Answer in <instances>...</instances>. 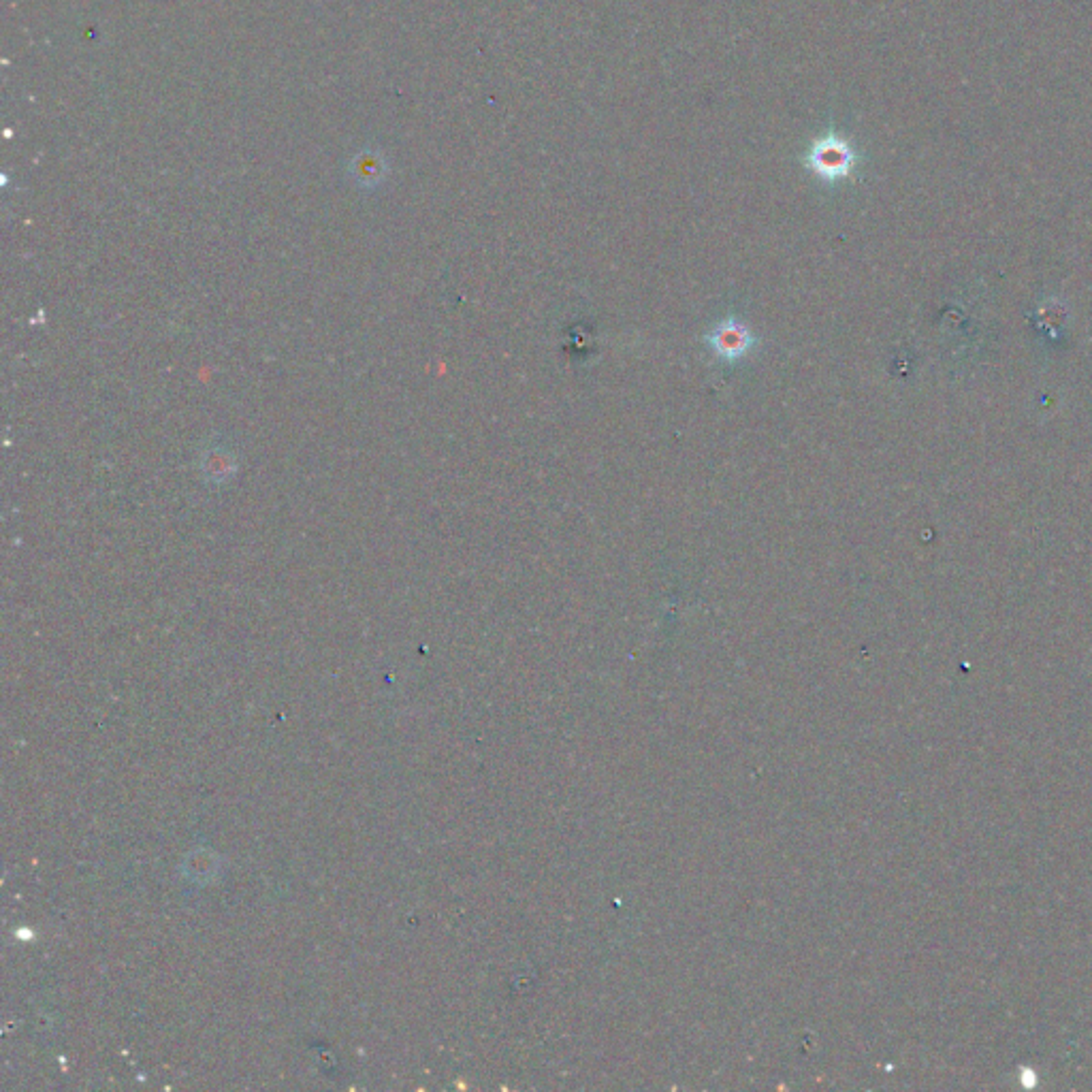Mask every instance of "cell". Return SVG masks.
<instances>
[{
	"label": "cell",
	"mask_w": 1092,
	"mask_h": 1092,
	"mask_svg": "<svg viewBox=\"0 0 1092 1092\" xmlns=\"http://www.w3.org/2000/svg\"><path fill=\"white\" fill-rule=\"evenodd\" d=\"M704 342L709 344L713 355L726 363H736L745 359L751 348L758 344V337L749 331L747 325L734 316L721 320V323L709 333L704 335Z\"/></svg>",
	"instance_id": "7a4b0ae2"
},
{
	"label": "cell",
	"mask_w": 1092,
	"mask_h": 1092,
	"mask_svg": "<svg viewBox=\"0 0 1092 1092\" xmlns=\"http://www.w3.org/2000/svg\"><path fill=\"white\" fill-rule=\"evenodd\" d=\"M1020 1082L1024 1088H1035L1037 1086V1073L1029 1067H1022L1020 1069Z\"/></svg>",
	"instance_id": "5b68a950"
},
{
	"label": "cell",
	"mask_w": 1092,
	"mask_h": 1092,
	"mask_svg": "<svg viewBox=\"0 0 1092 1092\" xmlns=\"http://www.w3.org/2000/svg\"><path fill=\"white\" fill-rule=\"evenodd\" d=\"M384 173L380 158L374 154H365L357 160V178L361 184H376Z\"/></svg>",
	"instance_id": "277c9868"
},
{
	"label": "cell",
	"mask_w": 1092,
	"mask_h": 1092,
	"mask_svg": "<svg viewBox=\"0 0 1092 1092\" xmlns=\"http://www.w3.org/2000/svg\"><path fill=\"white\" fill-rule=\"evenodd\" d=\"M203 472L207 478L214 480V483H224V480L235 474V459L229 451H224V448L220 446L210 448V451L203 455Z\"/></svg>",
	"instance_id": "3957f363"
},
{
	"label": "cell",
	"mask_w": 1092,
	"mask_h": 1092,
	"mask_svg": "<svg viewBox=\"0 0 1092 1092\" xmlns=\"http://www.w3.org/2000/svg\"><path fill=\"white\" fill-rule=\"evenodd\" d=\"M856 152L851 143L839 135L828 133L817 137L805 154L807 169L824 182H837L847 178L856 167Z\"/></svg>",
	"instance_id": "6da1fadb"
}]
</instances>
